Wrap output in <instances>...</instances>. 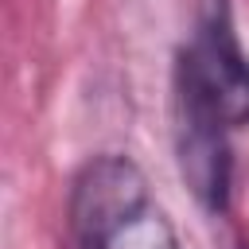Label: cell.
Returning <instances> with one entry per match:
<instances>
[{
    "mask_svg": "<svg viewBox=\"0 0 249 249\" xmlns=\"http://www.w3.org/2000/svg\"><path fill=\"white\" fill-rule=\"evenodd\" d=\"M74 249H179L167 214L152 202L128 156H93L70 191Z\"/></svg>",
    "mask_w": 249,
    "mask_h": 249,
    "instance_id": "1",
    "label": "cell"
},
{
    "mask_svg": "<svg viewBox=\"0 0 249 249\" xmlns=\"http://www.w3.org/2000/svg\"><path fill=\"white\" fill-rule=\"evenodd\" d=\"M179 167L198 202L210 210L226 206L230 191V148H226V124L210 113L179 101Z\"/></svg>",
    "mask_w": 249,
    "mask_h": 249,
    "instance_id": "3",
    "label": "cell"
},
{
    "mask_svg": "<svg viewBox=\"0 0 249 249\" xmlns=\"http://www.w3.org/2000/svg\"><path fill=\"white\" fill-rule=\"evenodd\" d=\"M179 101L210 113L226 128L249 124V58L233 39L226 8L202 16L179 62Z\"/></svg>",
    "mask_w": 249,
    "mask_h": 249,
    "instance_id": "2",
    "label": "cell"
}]
</instances>
